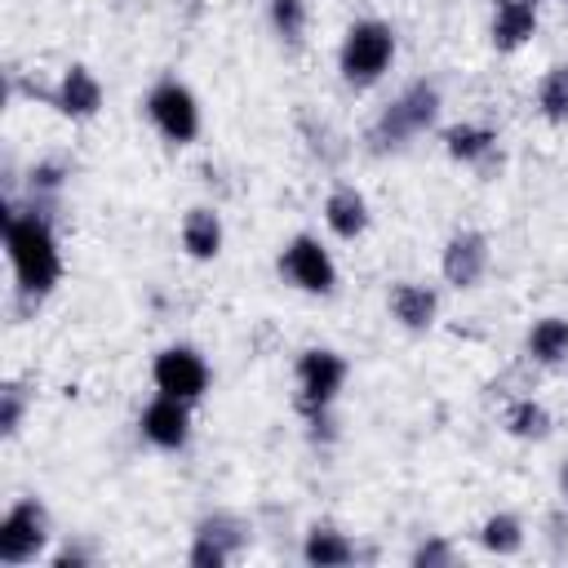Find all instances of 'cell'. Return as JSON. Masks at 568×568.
Returning a JSON list of instances; mask_svg holds the SVG:
<instances>
[{
	"instance_id": "obj_1",
	"label": "cell",
	"mask_w": 568,
	"mask_h": 568,
	"mask_svg": "<svg viewBox=\"0 0 568 568\" xmlns=\"http://www.w3.org/2000/svg\"><path fill=\"white\" fill-rule=\"evenodd\" d=\"M4 253L13 271V293L27 306H40L62 280V244L53 235L49 213H40V204L4 213Z\"/></svg>"
},
{
	"instance_id": "obj_2",
	"label": "cell",
	"mask_w": 568,
	"mask_h": 568,
	"mask_svg": "<svg viewBox=\"0 0 568 568\" xmlns=\"http://www.w3.org/2000/svg\"><path fill=\"white\" fill-rule=\"evenodd\" d=\"M439 84L435 80H413V84H404L386 106H382V115L373 120V129H368V142H373V151H404L413 138H422L426 129H435V120H439Z\"/></svg>"
},
{
	"instance_id": "obj_3",
	"label": "cell",
	"mask_w": 568,
	"mask_h": 568,
	"mask_svg": "<svg viewBox=\"0 0 568 568\" xmlns=\"http://www.w3.org/2000/svg\"><path fill=\"white\" fill-rule=\"evenodd\" d=\"M395 27L382 18H359L346 27L342 44H337V71L351 89H373L390 62H395Z\"/></svg>"
},
{
	"instance_id": "obj_4",
	"label": "cell",
	"mask_w": 568,
	"mask_h": 568,
	"mask_svg": "<svg viewBox=\"0 0 568 568\" xmlns=\"http://www.w3.org/2000/svg\"><path fill=\"white\" fill-rule=\"evenodd\" d=\"M346 377H351V364H346L342 351H333V346H306L297 355V364H293V386H297L293 399H297L302 417L306 422L328 417V408L346 390Z\"/></svg>"
},
{
	"instance_id": "obj_5",
	"label": "cell",
	"mask_w": 568,
	"mask_h": 568,
	"mask_svg": "<svg viewBox=\"0 0 568 568\" xmlns=\"http://www.w3.org/2000/svg\"><path fill=\"white\" fill-rule=\"evenodd\" d=\"M142 111H146L151 129H155L169 146H191V142L200 138V129H204L200 98H195V93H191V84H186V80H178V75L155 80V84L146 89Z\"/></svg>"
},
{
	"instance_id": "obj_6",
	"label": "cell",
	"mask_w": 568,
	"mask_h": 568,
	"mask_svg": "<svg viewBox=\"0 0 568 568\" xmlns=\"http://www.w3.org/2000/svg\"><path fill=\"white\" fill-rule=\"evenodd\" d=\"M49 510L40 497H18L4 515H0V564L4 568H22L49 555Z\"/></svg>"
},
{
	"instance_id": "obj_7",
	"label": "cell",
	"mask_w": 568,
	"mask_h": 568,
	"mask_svg": "<svg viewBox=\"0 0 568 568\" xmlns=\"http://www.w3.org/2000/svg\"><path fill=\"white\" fill-rule=\"evenodd\" d=\"M280 275H284V284H293L297 293H311V297H333L337 293V262H333V253H328V244L320 240V235H311V231H302V235H293L284 248H280Z\"/></svg>"
},
{
	"instance_id": "obj_8",
	"label": "cell",
	"mask_w": 568,
	"mask_h": 568,
	"mask_svg": "<svg viewBox=\"0 0 568 568\" xmlns=\"http://www.w3.org/2000/svg\"><path fill=\"white\" fill-rule=\"evenodd\" d=\"M151 382H155V395H173V399H186V404H200L213 373H209V359L186 346V342H173L164 351H155L151 359Z\"/></svg>"
},
{
	"instance_id": "obj_9",
	"label": "cell",
	"mask_w": 568,
	"mask_h": 568,
	"mask_svg": "<svg viewBox=\"0 0 568 568\" xmlns=\"http://www.w3.org/2000/svg\"><path fill=\"white\" fill-rule=\"evenodd\" d=\"M244 546H248V528H244L235 515L213 510V515H204V519L195 524L186 564H191V568H226Z\"/></svg>"
},
{
	"instance_id": "obj_10",
	"label": "cell",
	"mask_w": 568,
	"mask_h": 568,
	"mask_svg": "<svg viewBox=\"0 0 568 568\" xmlns=\"http://www.w3.org/2000/svg\"><path fill=\"white\" fill-rule=\"evenodd\" d=\"M488 266H493V244H488V235L484 231H453L448 240H444V253H439V275H444V284H453V288H479L484 284V275H488Z\"/></svg>"
},
{
	"instance_id": "obj_11",
	"label": "cell",
	"mask_w": 568,
	"mask_h": 568,
	"mask_svg": "<svg viewBox=\"0 0 568 568\" xmlns=\"http://www.w3.org/2000/svg\"><path fill=\"white\" fill-rule=\"evenodd\" d=\"M138 435L160 453H182L191 444V404L173 395H155L138 413Z\"/></svg>"
},
{
	"instance_id": "obj_12",
	"label": "cell",
	"mask_w": 568,
	"mask_h": 568,
	"mask_svg": "<svg viewBox=\"0 0 568 568\" xmlns=\"http://www.w3.org/2000/svg\"><path fill=\"white\" fill-rule=\"evenodd\" d=\"M102 102H106L102 80H98L84 62H71V67L58 75V84L49 89V106H53L62 120H71V124L93 120V115L102 111Z\"/></svg>"
},
{
	"instance_id": "obj_13",
	"label": "cell",
	"mask_w": 568,
	"mask_h": 568,
	"mask_svg": "<svg viewBox=\"0 0 568 568\" xmlns=\"http://www.w3.org/2000/svg\"><path fill=\"white\" fill-rule=\"evenodd\" d=\"M541 18L532 0H493V18H488V40L497 53H519L532 36H537Z\"/></svg>"
},
{
	"instance_id": "obj_14",
	"label": "cell",
	"mask_w": 568,
	"mask_h": 568,
	"mask_svg": "<svg viewBox=\"0 0 568 568\" xmlns=\"http://www.w3.org/2000/svg\"><path fill=\"white\" fill-rule=\"evenodd\" d=\"M386 306H390V320H395L399 328H408V333H426V328H435V320H439V293H435L430 284H422V280H399V284H390Z\"/></svg>"
},
{
	"instance_id": "obj_15",
	"label": "cell",
	"mask_w": 568,
	"mask_h": 568,
	"mask_svg": "<svg viewBox=\"0 0 568 568\" xmlns=\"http://www.w3.org/2000/svg\"><path fill=\"white\" fill-rule=\"evenodd\" d=\"M373 213H368V200L359 186L351 182H337L328 195H324V226L337 235V240H359L368 231Z\"/></svg>"
},
{
	"instance_id": "obj_16",
	"label": "cell",
	"mask_w": 568,
	"mask_h": 568,
	"mask_svg": "<svg viewBox=\"0 0 568 568\" xmlns=\"http://www.w3.org/2000/svg\"><path fill=\"white\" fill-rule=\"evenodd\" d=\"M178 240H182V253H186L191 262H213V257L222 253V244H226V231H222L217 209H209V204L186 209Z\"/></svg>"
},
{
	"instance_id": "obj_17",
	"label": "cell",
	"mask_w": 568,
	"mask_h": 568,
	"mask_svg": "<svg viewBox=\"0 0 568 568\" xmlns=\"http://www.w3.org/2000/svg\"><path fill=\"white\" fill-rule=\"evenodd\" d=\"M493 151H497V129H488V124L462 120V124L444 129V155L453 164H484Z\"/></svg>"
},
{
	"instance_id": "obj_18",
	"label": "cell",
	"mask_w": 568,
	"mask_h": 568,
	"mask_svg": "<svg viewBox=\"0 0 568 568\" xmlns=\"http://www.w3.org/2000/svg\"><path fill=\"white\" fill-rule=\"evenodd\" d=\"M302 559L311 568H342L355 559V541L333 524H311L302 537Z\"/></svg>"
},
{
	"instance_id": "obj_19",
	"label": "cell",
	"mask_w": 568,
	"mask_h": 568,
	"mask_svg": "<svg viewBox=\"0 0 568 568\" xmlns=\"http://www.w3.org/2000/svg\"><path fill=\"white\" fill-rule=\"evenodd\" d=\"M524 351H528V359L541 364V368L564 364V359H568V320H564V315H541V320L528 328Z\"/></svg>"
},
{
	"instance_id": "obj_20",
	"label": "cell",
	"mask_w": 568,
	"mask_h": 568,
	"mask_svg": "<svg viewBox=\"0 0 568 568\" xmlns=\"http://www.w3.org/2000/svg\"><path fill=\"white\" fill-rule=\"evenodd\" d=\"M501 426H506V435H515V439H524V444H541V439H550L555 417H550V408H546L541 399H515V404L501 413Z\"/></svg>"
},
{
	"instance_id": "obj_21",
	"label": "cell",
	"mask_w": 568,
	"mask_h": 568,
	"mask_svg": "<svg viewBox=\"0 0 568 568\" xmlns=\"http://www.w3.org/2000/svg\"><path fill=\"white\" fill-rule=\"evenodd\" d=\"M479 546L488 550V555H497V559H510V555H519L524 550V519L519 515H510V510H493L484 524H479Z\"/></svg>"
},
{
	"instance_id": "obj_22",
	"label": "cell",
	"mask_w": 568,
	"mask_h": 568,
	"mask_svg": "<svg viewBox=\"0 0 568 568\" xmlns=\"http://www.w3.org/2000/svg\"><path fill=\"white\" fill-rule=\"evenodd\" d=\"M266 22H271V31L284 49H302L306 22H311L306 0H266Z\"/></svg>"
},
{
	"instance_id": "obj_23",
	"label": "cell",
	"mask_w": 568,
	"mask_h": 568,
	"mask_svg": "<svg viewBox=\"0 0 568 568\" xmlns=\"http://www.w3.org/2000/svg\"><path fill=\"white\" fill-rule=\"evenodd\" d=\"M537 111L550 124H568V62H555L537 84Z\"/></svg>"
},
{
	"instance_id": "obj_24",
	"label": "cell",
	"mask_w": 568,
	"mask_h": 568,
	"mask_svg": "<svg viewBox=\"0 0 568 568\" xmlns=\"http://www.w3.org/2000/svg\"><path fill=\"white\" fill-rule=\"evenodd\" d=\"M22 413H27V390L18 382H4L0 390V435L13 439L22 430Z\"/></svg>"
},
{
	"instance_id": "obj_25",
	"label": "cell",
	"mask_w": 568,
	"mask_h": 568,
	"mask_svg": "<svg viewBox=\"0 0 568 568\" xmlns=\"http://www.w3.org/2000/svg\"><path fill=\"white\" fill-rule=\"evenodd\" d=\"M453 559H457V550H453L444 537H426V541H417L413 555H408V564H417V568H448Z\"/></svg>"
},
{
	"instance_id": "obj_26",
	"label": "cell",
	"mask_w": 568,
	"mask_h": 568,
	"mask_svg": "<svg viewBox=\"0 0 568 568\" xmlns=\"http://www.w3.org/2000/svg\"><path fill=\"white\" fill-rule=\"evenodd\" d=\"M67 182V164L62 160H40L31 169V195H58Z\"/></svg>"
},
{
	"instance_id": "obj_27",
	"label": "cell",
	"mask_w": 568,
	"mask_h": 568,
	"mask_svg": "<svg viewBox=\"0 0 568 568\" xmlns=\"http://www.w3.org/2000/svg\"><path fill=\"white\" fill-rule=\"evenodd\" d=\"M49 564H53V568H84V564H89V555H84L80 546H67V550H53V555H49Z\"/></svg>"
},
{
	"instance_id": "obj_28",
	"label": "cell",
	"mask_w": 568,
	"mask_h": 568,
	"mask_svg": "<svg viewBox=\"0 0 568 568\" xmlns=\"http://www.w3.org/2000/svg\"><path fill=\"white\" fill-rule=\"evenodd\" d=\"M559 493H564V501H568V462L559 466Z\"/></svg>"
},
{
	"instance_id": "obj_29",
	"label": "cell",
	"mask_w": 568,
	"mask_h": 568,
	"mask_svg": "<svg viewBox=\"0 0 568 568\" xmlns=\"http://www.w3.org/2000/svg\"><path fill=\"white\" fill-rule=\"evenodd\" d=\"M532 4H541V0H532Z\"/></svg>"
}]
</instances>
